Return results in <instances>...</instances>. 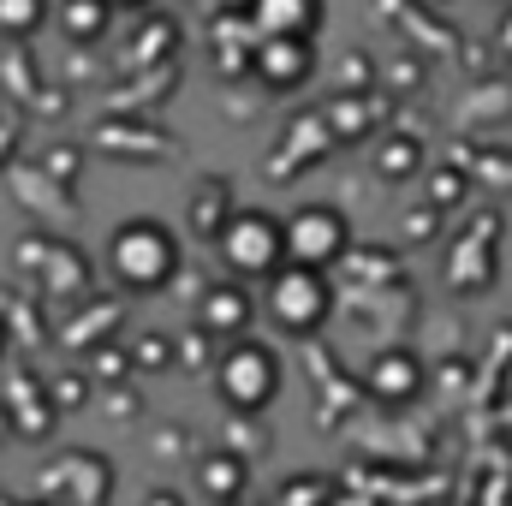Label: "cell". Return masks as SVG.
<instances>
[{"label": "cell", "instance_id": "6da1fadb", "mask_svg": "<svg viewBox=\"0 0 512 506\" xmlns=\"http://www.w3.org/2000/svg\"><path fill=\"white\" fill-rule=\"evenodd\" d=\"M108 268L126 292H161L179 280L185 251H179V233L155 215H131L108 233Z\"/></svg>", "mask_w": 512, "mask_h": 506}, {"label": "cell", "instance_id": "7a4b0ae2", "mask_svg": "<svg viewBox=\"0 0 512 506\" xmlns=\"http://www.w3.org/2000/svg\"><path fill=\"white\" fill-rule=\"evenodd\" d=\"M328 316H334V286H328L322 268H298V262H286V268L268 274V322H274L280 334H292V340H316V334L328 328Z\"/></svg>", "mask_w": 512, "mask_h": 506}, {"label": "cell", "instance_id": "3957f363", "mask_svg": "<svg viewBox=\"0 0 512 506\" xmlns=\"http://www.w3.org/2000/svg\"><path fill=\"white\" fill-rule=\"evenodd\" d=\"M221 262L233 268V280H268L274 268H286V233H280V215L268 209H233L227 233L215 239Z\"/></svg>", "mask_w": 512, "mask_h": 506}, {"label": "cell", "instance_id": "277c9868", "mask_svg": "<svg viewBox=\"0 0 512 506\" xmlns=\"http://www.w3.org/2000/svg\"><path fill=\"white\" fill-rule=\"evenodd\" d=\"M215 393L233 405V411H268L274 393H280V352L268 340H233L215 364Z\"/></svg>", "mask_w": 512, "mask_h": 506}, {"label": "cell", "instance_id": "5b68a950", "mask_svg": "<svg viewBox=\"0 0 512 506\" xmlns=\"http://www.w3.org/2000/svg\"><path fill=\"white\" fill-rule=\"evenodd\" d=\"M280 233H286V262H298V268H322L328 274L334 262L352 256V221L334 203H298L280 221Z\"/></svg>", "mask_w": 512, "mask_h": 506}, {"label": "cell", "instance_id": "8992f818", "mask_svg": "<svg viewBox=\"0 0 512 506\" xmlns=\"http://www.w3.org/2000/svg\"><path fill=\"white\" fill-rule=\"evenodd\" d=\"M245 72H251L268 96H292V90H304L310 72H316V36H256L251 42V66H245Z\"/></svg>", "mask_w": 512, "mask_h": 506}, {"label": "cell", "instance_id": "52a82bcc", "mask_svg": "<svg viewBox=\"0 0 512 506\" xmlns=\"http://www.w3.org/2000/svg\"><path fill=\"white\" fill-rule=\"evenodd\" d=\"M447 274H453L459 292H477L483 280L501 274V215H477V227H471V233L453 245V256H447Z\"/></svg>", "mask_w": 512, "mask_h": 506}, {"label": "cell", "instance_id": "ba28073f", "mask_svg": "<svg viewBox=\"0 0 512 506\" xmlns=\"http://www.w3.org/2000/svg\"><path fill=\"white\" fill-rule=\"evenodd\" d=\"M256 36H316L328 18V0H239Z\"/></svg>", "mask_w": 512, "mask_h": 506}, {"label": "cell", "instance_id": "9c48e42d", "mask_svg": "<svg viewBox=\"0 0 512 506\" xmlns=\"http://www.w3.org/2000/svg\"><path fill=\"white\" fill-rule=\"evenodd\" d=\"M423 381H429L423 358H417V352H405V346H387L382 358L364 370V387H370L382 405H411V399L423 393Z\"/></svg>", "mask_w": 512, "mask_h": 506}, {"label": "cell", "instance_id": "30bf717a", "mask_svg": "<svg viewBox=\"0 0 512 506\" xmlns=\"http://www.w3.org/2000/svg\"><path fill=\"white\" fill-rule=\"evenodd\" d=\"M197 316H203V334L215 340H245L251 328V292L239 280H215L203 298H197Z\"/></svg>", "mask_w": 512, "mask_h": 506}, {"label": "cell", "instance_id": "8fae6325", "mask_svg": "<svg viewBox=\"0 0 512 506\" xmlns=\"http://www.w3.org/2000/svg\"><path fill=\"white\" fill-rule=\"evenodd\" d=\"M233 209H239V197H233V179H197V191H191V209H185V227H191V239H203V245H215L221 233H227V221H233Z\"/></svg>", "mask_w": 512, "mask_h": 506}, {"label": "cell", "instance_id": "7c38bea8", "mask_svg": "<svg viewBox=\"0 0 512 506\" xmlns=\"http://www.w3.org/2000/svg\"><path fill=\"white\" fill-rule=\"evenodd\" d=\"M245 477H251V459H239V453H227V447H215V453L197 459V489L221 506L245 501Z\"/></svg>", "mask_w": 512, "mask_h": 506}, {"label": "cell", "instance_id": "4fadbf2b", "mask_svg": "<svg viewBox=\"0 0 512 506\" xmlns=\"http://www.w3.org/2000/svg\"><path fill=\"white\" fill-rule=\"evenodd\" d=\"M36 286L78 298V292L90 286V256L78 251V245H66V239H48V256H42V268H36Z\"/></svg>", "mask_w": 512, "mask_h": 506}, {"label": "cell", "instance_id": "5bb4252c", "mask_svg": "<svg viewBox=\"0 0 512 506\" xmlns=\"http://www.w3.org/2000/svg\"><path fill=\"white\" fill-rule=\"evenodd\" d=\"M60 30H66L78 48H96V42L114 30V6H108V0H66V6H60Z\"/></svg>", "mask_w": 512, "mask_h": 506}, {"label": "cell", "instance_id": "9a60e30c", "mask_svg": "<svg viewBox=\"0 0 512 506\" xmlns=\"http://www.w3.org/2000/svg\"><path fill=\"white\" fill-rule=\"evenodd\" d=\"M411 173H423V143L405 131H387L376 143V179H411Z\"/></svg>", "mask_w": 512, "mask_h": 506}, {"label": "cell", "instance_id": "2e32d148", "mask_svg": "<svg viewBox=\"0 0 512 506\" xmlns=\"http://www.w3.org/2000/svg\"><path fill=\"white\" fill-rule=\"evenodd\" d=\"M179 54V24L173 18H143V30H137V66H155V60H173Z\"/></svg>", "mask_w": 512, "mask_h": 506}, {"label": "cell", "instance_id": "e0dca14e", "mask_svg": "<svg viewBox=\"0 0 512 506\" xmlns=\"http://www.w3.org/2000/svg\"><path fill=\"white\" fill-rule=\"evenodd\" d=\"M274 506H334V483H328L322 471H298V477L280 483Z\"/></svg>", "mask_w": 512, "mask_h": 506}, {"label": "cell", "instance_id": "ac0fdd59", "mask_svg": "<svg viewBox=\"0 0 512 506\" xmlns=\"http://www.w3.org/2000/svg\"><path fill=\"white\" fill-rule=\"evenodd\" d=\"M114 328H120V304L102 298V304L90 310V322H66V340H72V346H102Z\"/></svg>", "mask_w": 512, "mask_h": 506}, {"label": "cell", "instance_id": "d6986e66", "mask_svg": "<svg viewBox=\"0 0 512 506\" xmlns=\"http://www.w3.org/2000/svg\"><path fill=\"white\" fill-rule=\"evenodd\" d=\"M42 18H48V0H0V30L6 36H30V30H42Z\"/></svg>", "mask_w": 512, "mask_h": 506}, {"label": "cell", "instance_id": "ffe728a7", "mask_svg": "<svg viewBox=\"0 0 512 506\" xmlns=\"http://www.w3.org/2000/svg\"><path fill=\"white\" fill-rule=\"evenodd\" d=\"M465 191H471L465 173H429V209H435V215H441V209H459Z\"/></svg>", "mask_w": 512, "mask_h": 506}, {"label": "cell", "instance_id": "44dd1931", "mask_svg": "<svg viewBox=\"0 0 512 506\" xmlns=\"http://www.w3.org/2000/svg\"><path fill=\"white\" fill-rule=\"evenodd\" d=\"M131 376H137V370H155V364H161V370H167V364H173V340H155V334H143V340H131Z\"/></svg>", "mask_w": 512, "mask_h": 506}, {"label": "cell", "instance_id": "7402d4cb", "mask_svg": "<svg viewBox=\"0 0 512 506\" xmlns=\"http://www.w3.org/2000/svg\"><path fill=\"white\" fill-rule=\"evenodd\" d=\"M370 84H376V66H370L364 54H346V60H340V90H334V96H364Z\"/></svg>", "mask_w": 512, "mask_h": 506}, {"label": "cell", "instance_id": "603a6c76", "mask_svg": "<svg viewBox=\"0 0 512 506\" xmlns=\"http://www.w3.org/2000/svg\"><path fill=\"white\" fill-rule=\"evenodd\" d=\"M251 441H256V453H262V447H268V429L251 423V411H239V417H233V435H227V453L251 459Z\"/></svg>", "mask_w": 512, "mask_h": 506}, {"label": "cell", "instance_id": "cb8c5ba5", "mask_svg": "<svg viewBox=\"0 0 512 506\" xmlns=\"http://www.w3.org/2000/svg\"><path fill=\"white\" fill-rule=\"evenodd\" d=\"M90 370H96V376H131V358L114 346V340H102L96 358H90Z\"/></svg>", "mask_w": 512, "mask_h": 506}, {"label": "cell", "instance_id": "d4e9b609", "mask_svg": "<svg viewBox=\"0 0 512 506\" xmlns=\"http://www.w3.org/2000/svg\"><path fill=\"white\" fill-rule=\"evenodd\" d=\"M48 399H54V405H78V399H84V376L54 381V387H48Z\"/></svg>", "mask_w": 512, "mask_h": 506}, {"label": "cell", "instance_id": "484cf974", "mask_svg": "<svg viewBox=\"0 0 512 506\" xmlns=\"http://www.w3.org/2000/svg\"><path fill=\"white\" fill-rule=\"evenodd\" d=\"M48 173L72 185V179H78V149H66V155H48Z\"/></svg>", "mask_w": 512, "mask_h": 506}, {"label": "cell", "instance_id": "4316f807", "mask_svg": "<svg viewBox=\"0 0 512 506\" xmlns=\"http://www.w3.org/2000/svg\"><path fill=\"white\" fill-rule=\"evenodd\" d=\"M495 48L512 60V0H507V12H501V24H495Z\"/></svg>", "mask_w": 512, "mask_h": 506}, {"label": "cell", "instance_id": "83f0119b", "mask_svg": "<svg viewBox=\"0 0 512 506\" xmlns=\"http://www.w3.org/2000/svg\"><path fill=\"white\" fill-rule=\"evenodd\" d=\"M149 506H179V495H149Z\"/></svg>", "mask_w": 512, "mask_h": 506}, {"label": "cell", "instance_id": "f1b7e54d", "mask_svg": "<svg viewBox=\"0 0 512 506\" xmlns=\"http://www.w3.org/2000/svg\"><path fill=\"white\" fill-rule=\"evenodd\" d=\"M6 346H12V328H6V316H0V352H6Z\"/></svg>", "mask_w": 512, "mask_h": 506}, {"label": "cell", "instance_id": "f546056e", "mask_svg": "<svg viewBox=\"0 0 512 506\" xmlns=\"http://www.w3.org/2000/svg\"><path fill=\"white\" fill-rule=\"evenodd\" d=\"M108 6H149V0H108Z\"/></svg>", "mask_w": 512, "mask_h": 506}, {"label": "cell", "instance_id": "4dcf8cb0", "mask_svg": "<svg viewBox=\"0 0 512 506\" xmlns=\"http://www.w3.org/2000/svg\"><path fill=\"white\" fill-rule=\"evenodd\" d=\"M417 6H429V12H435V6H447V0H417Z\"/></svg>", "mask_w": 512, "mask_h": 506}]
</instances>
